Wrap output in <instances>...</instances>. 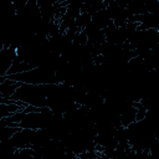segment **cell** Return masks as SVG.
<instances>
[{"instance_id": "6da1fadb", "label": "cell", "mask_w": 159, "mask_h": 159, "mask_svg": "<svg viewBox=\"0 0 159 159\" xmlns=\"http://www.w3.org/2000/svg\"><path fill=\"white\" fill-rule=\"evenodd\" d=\"M16 58V47L14 46H4L0 51V77L6 76L7 70L12 65Z\"/></svg>"}]
</instances>
